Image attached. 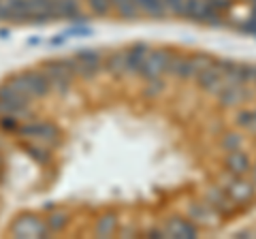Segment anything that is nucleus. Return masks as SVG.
I'll return each instance as SVG.
<instances>
[{"mask_svg":"<svg viewBox=\"0 0 256 239\" xmlns=\"http://www.w3.org/2000/svg\"><path fill=\"white\" fill-rule=\"evenodd\" d=\"M148 52H150V47L146 43H134L130 50H126V73L128 75H139Z\"/></svg>","mask_w":256,"mask_h":239,"instance_id":"obj_12","label":"nucleus"},{"mask_svg":"<svg viewBox=\"0 0 256 239\" xmlns=\"http://www.w3.org/2000/svg\"><path fill=\"white\" fill-rule=\"evenodd\" d=\"M146 235H148L150 239H166V233H164V228H150Z\"/></svg>","mask_w":256,"mask_h":239,"instance_id":"obj_31","label":"nucleus"},{"mask_svg":"<svg viewBox=\"0 0 256 239\" xmlns=\"http://www.w3.org/2000/svg\"><path fill=\"white\" fill-rule=\"evenodd\" d=\"M250 173H252V182H254V186H256V164H252V169H250Z\"/></svg>","mask_w":256,"mask_h":239,"instance_id":"obj_33","label":"nucleus"},{"mask_svg":"<svg viewBox=\"0 0 256 239\" xmlns=\"http://www.w3.org/2000/svg\"><path fill=\"white\" fill-rule=\"evenodd\" d=\"M220 146H222L224 152H233V150H242V146H244V137H242L239 132H226V134L222 137Z\"/></svg>","mask_w":256,"mask_h":239,"instance_id":"obj_20","label":"nucleus"},{"mask_svg":"<svg viewBox=\"0 0 256 239\" xmlns=\"http://www.w3.org/2000/svg\"><path fill=\"white\" fill-rule=\"evenodd\" d=\"M102 56L96 50H82L75 54V62H84V64H100Z\"/></svg>","mask_w":256,"mask_h":239,"instance_id":"obj_21","label":"nucleus"},{"mask_svg":"<svg viewBox=\"0 0 256 239\" xmlns=\"http://www.w3.org/2000/svg\"><path fill=\"white\" fill-rule=\"evenodd\" d=\"M239 30H242L244 34H252V36H256V20H248V22H244L242 26H239Z\"/></svg>","mask_w":256,"mask_h":239,"instance_id":"obj_30","label":"nucleus"},{"mask_svg":"<svg viewBox=\"0 0 256 239\" xmlns=\"http://www.w3.org/2000/svg\"><path fill=\"white\" fill-rule=\"evenodd\" d=\"M250 120H252V109H244V111H239L237 118H235V122L239 128H248V124H250Z\"/></svg>","mask_w":256,"mask_h":239,"instance_id":"obj_28","label":"nucleus"},{"mask_svg":"<svg viewBox=\"0 0 256 239\" xmlns=\"http://www.w3.org/2000/svg\"><path fill=\"white\" fill-rule=\"evenodd\" d=\"M164 90V82H162V77H154V79H148V84H146V90H143V94L146 96H158L160 92Z\"/></svg>","mask_w":256,"mask_h":239,"instance_id":"obj_26","label":"nucleus"},{"mask_svg":"<svg viewBox=\"0 0 256 239\" xmlns=\"http://www.w3.org/2000/svg\"><path fill=\"white\" fill-rule=\"evenodd\" d=\"M88 4H90L92 13H94V15H98V18H105V15H109L111 9H114L111 0H88Z\"/></svg>","mask_w":256,"mask_h":239,"instance_id":"obj_23","label":"nucleus"},{"mask_svg":"<svg viewBox=\"0 0 256 239\" xmlns=\"http://www.w3.org/2000/svg\"><path fill=\"white\" fill-rule=\"evenodd\" d=\"M248 132H254L256 134V109H252V120H250V124H248Z\"/></svg>","mask_w":256,"mask_h":239,"instance_id":"obj_32","label":"nucleus"},{"mask_svg":"<svg viewBox=\"0 0 256 239\" xmlns=\"http://www.w3.org/2000/svg\"><path fill=\"white\" fill-rule=\"evenodd\" d=\"M105 70H107V73H111L114 77L126 75V50L111 54L107 58V62H105Z\"/></svg>","mask_w":256,"mask_h":239,"instance_id":"obj_16","label":"nucleus"},{"mask_svg":"<svg viewBox=\"0 0 256 239\" xmlns=\"http://www.w3.org/2000/svg\"><path fill=\"white\" fill-rule=\"evenodd\" d=\"M116 228H118V218H116V214H102V216L96 220V224H94V235L100 237V239H105V237L114 235Z\"/></svg>","mask_w":256,"mask_h":239,"instance_id":"obj_15","label":"nucleus"},{"mask_svg":"<svg viewBox=\"0 0 256 239\" xmlns=\"http://www.w3.org/2000/svg\"><path fill=\"white\" fill-rule=\"evenodd\" d=\"M28 22L26 24H50L56 20L54 0H26Z\"/></svg>","mask_w":256,"mask_h":239,"instance_id":"obj_7","label":"nucleus"},{"mask_svg":"<svg viewBox=\"0 0 256 239\" xmlns=\"http://www.w3.org/2000/svg\"><path fill=\"white\" fill-rule=\"evenodd\" d=\"M173 58V54L169 50H154V52H148L146 60L141 64L139 75L143 79H154V77H162L169 68V62Z\"/></svg>","mask_w":256,"mask_h":239,"instance_id":"obj_4","label":"nucleus"},{"mask_svg":"<svg viewBox=\"0 0 256 239\" xmlns=\"http://www.w3.org/2000/svg\"><path fill=\"white\" fill-rule=\"evenodd\" d=\"M205 198H207V203H210L216 214L222 218V216H230V214L235 212V203H233V198H230L226 194V190L220 188V186H212V188H207V192H205Z\"/></svg>","mask_w":256,"mask_h":239,"instance_id":"obj_9","label":"nucleus"},{"mask_svg":"<svg viewBox=\"0 0 256 239\" xmlns=\"http://www.w3.org/2000/svg\"><path fill=\"white\" fill-rule=\"evenodd\" d=\"M24 150H26V154L30 158H34L38 164H47L52 160V154H50V150H47V146H43V143H38V141L24 143Z\"/></svg>","mask_w":256,"mask_h":239,"instance_id":"obj_17","label":"nucleus"},{"mask_svg":"<svg viewBox=\"0 0 256 239\" xmlns=\"http://www.w3.org/2000/svg\"><path fill=\"white\" fill-rule=\"evenodd\" d=\"M43 73L50 79V84L54 90H58L60 94H66L73 86V79L77 77L75 70V60L73 58H62V60H52L43 66Z\"/></svg>","mask_w":256,"mask_h":239,"instance_id":"obj_1","label":"nucleus"},{"mask_svg":"<svg viewBox=\"0 0 256 239\" xmlns=\"http://www.w3.org/2000/svg\"><path fill=\"white\" fill-rule=\"evenodd\" d=\"M224 169H226V173H233V175H246L252 169V160L242 150H233V152H226Z\"/></svg>","mask_w":256,"mask_h":239,"instance_id":"obj_11","label":"nucleus"},{"mask_svg":"<svg viewBox=\"0 0 256 239\" xmlns=\"http://www.w3.org/2000/svg\"><path fill=\"white\" fill-rule=\"evenodd\" d=\"M11 235L13 237H30V239L50 237V228H47L45 220L32 216V214H26V216L18 218L11 224Z\"/></svg>","mask_w":256,"mask_h":239,"instance_id":"obj_3","label":"nucleus"},{"mask_svg":"<svg viewBox=\"0 0 256 239\" xmlns=\"http://www.w3.org/2000/svg\"><path fill=\"white\" fill-rule=\"evenodd\" d=\"M111 4H114V9L122 15L124 20H137L139 6L134 0H111Z\"/></svg>","mask_w":256,"mask_h":239,"instance_id":"obj_19","label":"nucleus"},{"mask_svg":"<svg viewBox=\"0 0 256 239\" xmlns=\"http://www.w3.org/2000/svg\"><path fill=\"white\" fill-rule=\"evenodd\" d=\"M45 222H47V228H50V233H56V230H60V228L66 226L68 216H66L64 212H56V214H52V216L47 218Z\"/></svg>","mask_w":256,"mask_h":239,"instance_id":"obj_22","label":"nucleus"},{"mask_svg":"<svg viewBox=\"0 0 256 239\" xmlns=\"http://www.w3.org/2000/svg\"><path fill=\"white\" fill-rule=\"evenodd\" d=\"M56 20H84L79 0H54Z\"/></svg>","mask_w":256,"mask_h":239,"instance_id":"obj_13","label":"nucleus"},{"mask_svg":"<svg viewBox=\"0 0 256 239\" xmlns=\"http://www.w3.org/2000/svg\"><path fill=\"white\" fill-rule=\"evenodd\" d=\"M164 233H166V239H196L198 237V226L190 218L173 216V218L166 220Z\"/></svg>","mask_w":256,"mask_h":239,"instance_id":"obj_5","label":"nucleus"},{"mask_svg":"<svg viewBox=\"0 0 256 239\" xmlns=\"http://www.w3.org/2000/svg\"><path fill=\"white\" fill-rule=\"evenodd\" d=\"M214 58L212 56H207V54H196V56H192V64H194V77L201 73V70H205L207 66H212L214 64Z\"/></svg>","mask_w":256,"mask_h":239,"instance_id":"obj_25","label":"nucleus"},{"mask_svg":"<svg viewBox=\"0 0 256 239\" xmlns=\"http://www.w3.org/2000/svg\"><path fill=\"white\" fill-rule=\"evenodd\" d=\"M184 18H188L190 22H196V24H210L212 15H210L205 0H186V4H184Z\"/></svg>","mask_w":256,"mask_h":239,"instance_id":"obj_14","label":"nucleus"},{"mask_svg":"<svg viewBox=\"0 0 256 239\" xmlns=\"http://www.w3.org/2000/svg\"><path fill=\"white\" fill-rule=\"evenodd\" d=\"M194 79H196V86L201 88L203 92L216 94V96H218L224 88H226V82L222 79V73H220V68H218L216 62H214L212 66H207L205 70H201V73H198Z\"/></svg>","mask_w":256,"mask_h":239,"instance_id":"obj_6","label":"nucleus"},{"mask_svg":"<svg viewBox=\"0 0 256 239\" xmlns=\"http://www.w3.org/2000/svg\"><path fill=\"white\" fill-rule=\"evenodd\" d=\"M137 6L141 11H146L150 18L154 20H160L166 15V6H164V0H134Z\"/></svg>","mask_w":256,"mask_h":239,"instance_id":"obj_18","label":"nucleus"},{"mask_svg":"<svg viewBox=\"0 0 256 239\" xmlns=\"http://www.w3.org/2000/svg\"><path fill=\"white\" fill-rule=\"evenodd\" d=\"M184 4H186V0H164L166 11H171L175 15H184Z\"/></svg>","mask_w":256,"mask_h":239,"instance_id":"obj_29","label":"nucleus"},{"mask_svg":"<svg viewBox=\"0 0 256 239\" xmlns=\"http://www.w3.org/2000/svg\"><path fill=\"white\" fill-rule=\"evenodd\" d=\"M224 190H226V194L233 198L235 205H248L250 201H254L256 196V186L254 182H248L244 175H233L228 173V180L224 182Z\"/></svg>","mask_w":256,"mask_h":239,"instance_id":"obj_2","label":"nucleus"},{"mask_svg":"<svg viewBox=\"0 0 256 239\" xmlns=\"http://www.w3.org/2000/svg\"><path fill=\"white\" fill-rule=\"evenodd\" d=\"M248 98H250V90H248L246 86H226L218 94V102H220V107H224V109L244 105Z\"/></svg>","mask_w":256,"mask_h":239,"instance_id":"obj_10","label":"nucleus"},{"mask_svg":"<svg viewBox=\"0 0 256 239\" xmlns=\"http://www.w3.org/2000/svg\"><path fill=\"white\" fill-rule=\"evenodd\" d=\"M239 84H256V66L254 64H239Z\"/></svg>","mask_w":256,"mask_h":239,"instance_id":"obj_24","label":"nucleus"},{"mask_svg":"<svg viewBox=\"0 0 256 239\" xmlns=\"http://www.w3.org/2000/svg\"><path fill=\"white\" fill-rule=\"evenodd\" d=\"M188 218L194 222L196 226H214V224H218V220H220V216L216 214V210L207 201L190 203L188 205Z\"/></svg>","mask_w":256,"mask_h":239,"instance_id":"obj_8","label":"nucleus"},{"mask_svg":"<svg viewBox=\"0 0 256 239\" xmlns=\"http://www.w3.org/2000/svg\"><path fill=\"white\" fill-rule=\"evenodd\" d=\"M94 34V30L90 26H73V28H68V30H64V36L70 38V36H77V38H86V36H92Z\"/></svg>","mask_w":256,"mask_h":239,"instance_id":"obj_27","label":"nucleus"}]
</instances>
